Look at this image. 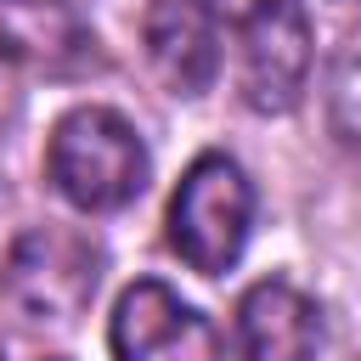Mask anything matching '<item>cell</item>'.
<instances>
[{"mask_svg": "<svg viewBox=\"0 0 361 361\" xmlns=\"http://www.w3.org/2000/svg\"><path fill=\"white\" fill-rule=\"evenodd\" d=\"M152 158L141 130L102 102H85L73 113H62L51 124L45 141V180L56 186V197L79 214H118L147 192Z\"/></svg>", "mask_w": 361, "mask_h": 361, "instance_id": "1", "label": "cell"}, {"mask_svg": "<svg viewBox=\"0 0 361 361\" xmlns=\"http://www.w3.org/2000/svg\"><path fill=\"white\" fill-rule=\"evenodd\" d=\"M169 248L197 276H226L254 231V180L226 152H197L169 197Z\"/></svg>", "mask_w": 361, "mask_h": 361, "instance_id": "2", "label": "cell"}, {"mask_svg": "<svg viewBox=\"0 0 361 361\" xmlns=\"http://www.w3.org/2000/svg\"><path fill=\"white\" fill-rule=\"evenodd\" d=\"M102 288V243L73 226H28L6 248L0 293L17 316L68 327L90 310Z\"/></svg>", "mask_w": 361, "mask_h": 361, "instance_id": "3", "label": "cell"}, {"mask_svg": "<svg viewBox=\"0 0 361 361\" xmlns=\"http://www.w3.org/2000/svg\"><path fill=\"white\" fill-rule=\"evenodd\" d=\"M310 17L299 0H248L237 11V96L254 113H293L310 85Z\"/></svg>", "mask_w": 361, "mask_h": 361, "instance_id": "4", "label": "cell"}, {"mask_svg": "<svg viewBox=\"0 0 361 361\" xmlns=\"http://www.w3.org/2000/svg\"><path fill=\"white\" fill-rule=\"evenodd\" d=\"M107 350L113 361H226L214 322L186 305L169 282H130L113 305L107 322Z\"/></svg>", "mask_w": 361, "mask_h": 361, "instance_id": "5", "label": "cell"}, {"mask_svg": "<svg viewBox=\"0 0 361 361\" xmlns=\"http://www.w3.org/2000/svg\"><path fill=\"white\" fill-rule=\"evenodd\" d=\"M141 51L169 96H203L220 73V17L209 0H152L141 17Z\"/></svg>", "mask_w": 361, "mask_h": 361, "instance_id": "6", "label": "cell"}, {"mask_svg": "<svg viewBox=\"0 0 361 361\" xmlns=\"http://www.w3.org/2000/svg\"><path fill=\"white\" fill-rule=\"evenodd\" d=\"M316 344H322V310L305 288H293L288 276H265L243 288L231 322L237 361H310Z\"/></svg>", "mask_w": 361, "mask_h": 361, "instance_id": "7", "label": "cell"}, {"mask_svg": "<svg viewBox=\"0 0 361 361\" xmlns=\"http://www.w3.org/2000/svg\"><path fill=\"white\" fill-rule=\"evenodd\" d=\"M327 130L338 135V147L361 152V34H350L333 62H327Z\"/></svg>", "mask_w": 361, "mask_h": 361, "instance_id": "8", "label": "cell"}, {"mask_svg": "<svg viewBox=\"0 0 361 361\" xmlns=\"http://www.w3.org/2000/svg\"><path fill=\"white\" fill-rule=\"evenodd\" d=\"M338 6H361V0H338Z\"/></svg>", "mask_w": 361, "mask_h": 361, "instance_id": "9", "label": "cell"}, {"mask_svg": "<svg viewBox=\"0 0 361 361\" xmlns=\"http://www.w3.org/2000/svg\"><path fill=\"white\" fill-rule=\"evenodd\" d=\"M6 6H28V0H6Z\"/></svg>", "mask_w": 361, "mask_h": 361, "instance_id": "10", "label": "cell"}, {"mask_svg": "<svg viewBox=\"0 0 361 361\" xmlns=\"http://www.w3.org/2000/svg\"><path fill=\"white\" fill-rule=\"evenodd\" d=\"M0 361H6V344H0Z\"/></svg>", "mask_w": 361, "mask_h": 361, "instance_id": "11", "label": "cell"}]
</instances>
